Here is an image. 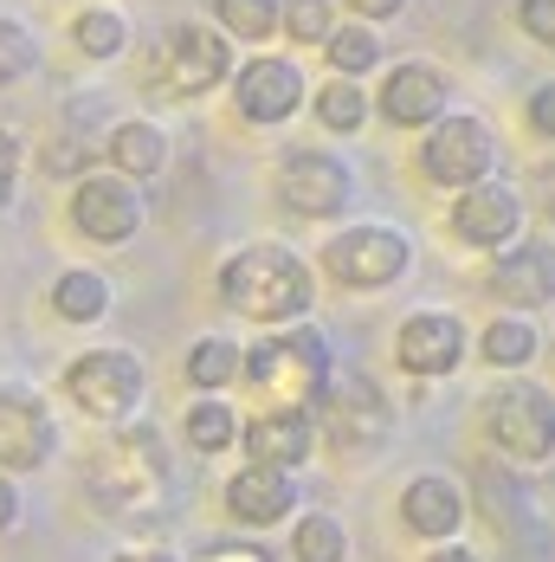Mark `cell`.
Segmentation results:
<instances>
[{
	"label": "cell",
	"mask_w": 555,
	"mask_h": 562,
	"mask_svg": "<svg viewBox=\"0 0 555 562\" xmlns=\"http://www.w3.org/2000/svg\"><path fill=\"white\" fill-rule=\"evenodd\" d=\"M53 447H58V427L39 407V394L0 389V465L7 472H33V465L53 459Z\"/></svg>",
	"instance_id": "7c38bea8"
},
{
	"label": "cell",
	"mask_w": 555,
	"mask_h": 562,
	"mask_svg": "<svg viewBox=\"0 0 555 562\" xmlns=\"http://www.w3.org/2000/svg\"><path fill=\"white\" fill-rule=\"evenodd\" d=\"M517 20H523V33H530L536 46H550V53H555V0H523V7H517Z\"/></svg>",
	"instance_id": "d6a6232c"
},
{
	"label": "cell",
	"mask_w": 555,
	"mask_h": 562,
	"mask_svg": "<svg viewBox=\"0 0 555 562\" xmlns=\"http://www.w3.org/2000/svg\"><path fill=\"white\" fill-rule=\"evenodd\" d=\"M427 562H478V557H472V550H458V543H452V550H433V557H427Z\"/></svg>",
	"instance_id": "ab89813d"
},
{
	"label": "cell",
	"mask_w": 555,
	"mask_h": 562,
	"mask_svg": "<svg viewBox=\"0 0 555 562\" xmlns=\"http://www.w3.org/2000/svg\"><path fill=\"white\" fill-rule=\"evenodd\" d=\"M246 369V356H239V342H226V337H201L194 349H188V382L194 389H226L233 375Z\"/></svg>",
	"instance_id": "603a6c76"
},
{
	"label": "cell",
	"mask_w": 555,
	"mask_h": 562,
	"mask_svg": "<svg viewBox=\"0 0 555 562\" xmlns=\"http://www.w3.org/2000/svg\"><path fill=\"white\" fill-rule=\"evenodd\" d=\"M162 485V434L156 427H129L91 459V492L98 505H136Z\"/></svg>",
	"instance_id": "5b68a950"
},
{
	"label": "cell",
	"mask_w": 555,
	"mask_h": 562,
	"mask_svg": "<svg viewBox=\"0 0 555 562\" xmlns=\"http://www.w3.org/2000/svg\"><path fill=\"white\" fill-rule=\"evenodd\" d=\"M226 71H233V53H226V33H207V26H174L162 46L149 53V78H162L168 91H181V98H201V91H214Z\"/></svg>",
	"instance_id": "ba28073f"
},
{
	"label": "cell",
	"mask_w": 555,
	"mask_h": 562,
	"mask_svg": "<svg viewBox=\"0 0 555 562\" xmlns=\"http://www.w3.org/2000/svg\"><path fill=\"white\" fill-rule=\"evenodd\" d=\"M284 33L304 40V46H324V40L336 33L330 0H284Z\"/></svg>",
	"instance_id": "4dcf8cb0"
},
{
	"label": "cell",
	"mask_w": 555,
	"mask_h": 562,
	"mask_svg": "<svg viewBox=\"0 0 555 562\" xmlns=\"http://www.w3.org/2000/svg\"><path fill=\"white\" fill-rule=\"evenodd\" d=\"M71 226L98 246H123L143 226V194L129 188V175H84L71 188Z\"/></svg>",
	"instance_id": "30bf717a"
},
{
	"label": "cell",
	"mask_w": 555,
	"mask_h": 562,
	"mask_svg": "<svg viewBox=\"0 0 555 562\" xmlns=\"http://www.w3.org/2000/svg\"><path fill=\"white\" fill-rule=\"evenodd\" d=\"M291 550H297V562H342L349 557V530L336 517H324V510H310V517H297Z\"/></svg>",
	"instance_id": "cb8c5ba5"
},
{
	"label": "cell",
	"mask_w": 555,
	"mask_h": 562,
	"mask_svg": "<svg viewBox=\"0 0 555 562\" xmlns=\"http://www.w3.org/2000/svg\"><path fill=\"white\" fill-rule=\"evenodd\" d=\"M485 427H491V440H498L510 459H550L555 452V394L530 389V382L498 389L491 407H485Z\"/></svg>",
	"instance_id": "9c48e42d"
},
{
	"label": "cell",
	"mask_w": 555,
	"mask_h": 562,
	"mask_svg": "<svg viewBox=\"0 0 555 562\" xmlns=\"http://www.w3.org/2000/svg\"><path fill=\"white\" fill-rule=\"evenodd\" d=\"M13 175H20V136H13V130H0V201L13 194Z\"/></svg>",
	"instance_id": "836d02e7"
},
{
	"label": "cell",
	"mask_w": 555,
	"mask_h": 562,
	"mask_svg": "<svg viewBox=\"0 0 555 562\" xmlns=\"http://www.w3.org/2000/svg\"><path fill=\"white\" fill-rule=\"evenodd\" d=\"M116 562H174L168 550H129V557H116Z\"/></svg>",
	"instance_id": "60d3db41"
},
{
	"label": "cell",
	"mask_w": 555,
	"mask_h": 562,
	"mask_svg": "<svg viewBox=\"0 0 555 562\" xmlns=\"http://www.w3.org/2000/svg\"><path fill=\"white\" fill-rule=\"evenodd\" d=\"M20 517V492H13V479H7V465H0V530Z\"/></svg>",
	"instance_id": "8d00e7d4"
},
{
	"label": "cell",
	"mask_w": 555,
	"mask_h": 562,
	"mask_svg": "<svg viewBox=\"0 0 555 562\" xmlns=\"http://www.w3.org/2000/svg\"><path fill=\"white\" fill-rule=\"evenodd\" d=\"M530 130H536V136H555V85H543V91L530 98Z\"/></svg>",
	"instance_id": "e575fe53"
},
{
	"label": "cell",
	"mask_w": 555,
	"mask_h": 562,
	"mask_svg": "<svg viewBox=\"0 0 555 562\" xmlns=\"http://www.w3.org/2000/svg\"><path fill=\"white\" fill-rule=\"evenodd\" d=\"M317 447V420H310V407H272V414H259L252 427H246V452L259 459V465H304Z\"/></svg>",
	"instance_id": "d6986e66"
},
{
	"label": "cell",
	"mask_w": 555,
	"mask_h": 562,
	"mask_svg": "<svg viewBox=\"0 0 555 562\" xmlns=\"http://www.w3.org/2000/svg\"><path fill=\"white\" fill-rule=\"evenodd\" d=\"M517 226H523V201H517V188H503L491 175L472 181L452 207V233L465 246H503V239H517Z\"/></svg>",
	"instance_id": "5bb4252c"
},
{
	"label": "cell",
	"mask_w": 555,
	"mask_h": 562,
	"mask_svg": "<svg viewBox=\"0 0 555 562\" xmlns=\"http://www.w3.org/2000/svg\"><path fill=\"white\" fill-rule=\"evenodd\" d=\"M214 13H220L226 33H239V40H272L284 26V0H214Z\"/></svg>",
	"instance_id": "4316f807"
},
{
	"label": "cell",
	"mask_w": 555,
	"mask_h": 562,
	"mask_svg": "<svg viewBox=\"0 0 555 562\" xmlns=\"http://www.w3.org/2000/svg\"><path fill=\"white\" fill-rule=\"evenodd\" d=\"M400 524H407L414 537H427V543H445V537L465 524V492H458L445 472H420V479H407V492H400Z\"/></svg>",
	"instance_id": "ac0fdd59"
},
{
	"label": "cell",
	"mask_w": 555,
	"mask_h": 562,
	"mask_svg": "<svg viewBox=\"0 0 555 562\" xmlns=\"http://www.w3.org/2000/svg\"><path fill=\"white\" fill-rule=\"evenodd\" d=\"M324 46H330L336 78H362V71H375V65H382V40H375L369 26H336Z\"/></svg>",
	"instance_id": "83f0119b"
},
{
	"label": "cell",
	"mask_w": 555,
	"mask_h": 562,
	"mask_svg": "<svg viewBox=\"0 0 555 562\" xmlns=\"http://www.w3.org/2000/svg\"><path fill=\"white\" fill-rule=\"evenodd\" d=\"M491 297L530 311V304H550L555 297V246L550 239H523L510 246L498 266H491Z\"/></svg>",
	"instance_id": "2e32d148"
},
{
	"label": "cell",
	"mask_w": 555,
	"mask_h": 562,
	"mask_svg": "<svg viewBox=\"0 0 555 562\" xmlns=\"http://www.w3.org/2000/svg\"><path fill=\"white\" fill-rule=\"evenodd\" d=\"M111 162H116V175H156L168 162V136L156 130V123L129 116V123L111 130Z\"/></svg>",
	"instance_id": "44dd1931"
},
{
	"label": "cell",
	"mask_w": 555,
	"mask_h": 562,
	"mask_svg": "<svg viewBox=\"0 0 555 562\" xmlns=\"http://www.w3.org/2000/svg\"><path fill=\"white\" fill-rule=\"evenodd\" d=\"M65 394L98 420H123L143 401V362L129 349H91L65 369Z\"/></svg>",
	"instance_id": "52a82bcc"
},
{
	"label": "cell",
	"mask_w": 555,
	"mask_h": 562,
	"mask_svg": "<svg viewBox=\"0 0 555 562\" xmlns=\"http://www.w3.org/2000/svg\"><path fill=\"white\" fill-rule=\"evenodd\" d=\"M233 104H239L246 123H284L304 104V71L291 58H252L233 85Z\"/></svg>",
	"instance_id": "9a60e30c"
},
{
	"label": "cell",
	"mask_w": 555,
	"mask_h": 562,
	"mask_svg": "<svg viewBox=\"0 0 555 562\" xmlns=\"http://www.w3.org/2000/svg\"><path fill=\"white\" fill-rule=\"evenodd\" d=\"M246 382L272 394V407H310L330 382V342L317 330H284L246 356Z\"/></svg>",
	"instance_id": "7a4b0ae2"
},
{
	"label": "cell",
	"mask_w": 555,
	"mask_h": 562,
	"mask_svg": "<svg viewBox=\"0 0 555 562\" xmlns=\"http://www.w3.org/2000/svg\"><path fill=\"white\" fill-rule=\"evenodd\" d=\"M478 349H485L491 369H523V362L536 356V330H530L523 317H491V330L478 337Z\"/></svg>",
	"instance_id": "484cf974"
},
{
	"label": "cell",
	"mask_w": 555,
	"mask_h": 562,
	"mask_svg": "<svg viewBox=\"0 0 555 562\" xmlns=\"http://www.w3.org/2000/svg\"><path fill=\"white\" fill-rule=\"evenodd\" d=\"M33 65H39V46H33V33H26L20 20H0V85H20Z\"/></svg>",
	"instance_id": "1f68e13d"
},
{
	"label": "cell",
	"mask_w": 555,
	"mask_h": 562,
	"mask_svg": "<svg viewBox=\"0 0 555 562\" xmlns=\"http://www.w3.org/2000/svg\"><path fill=\"white\" fill-rule=\"evenodd\" d=\"M71 40H78V53H91V58H116L129 46V26H123V13H111V7H84L71 20Z\"/></svg>",
	"instance_id": "d4e9b609"
},
{
	"label": "cell",
	"mask_w": 555,
	"mask_h": 562,
	"mask_svg": "<svg viewBox=\"0 0 555 562\" xmlns=\"http://www.w3.org/2000/svg\"><path fill=\"white\" fill-rule=\"evenodd\" d=\"M427 130H433V136L420 143V169H427V181H440V188H472V181L491 175L498 143H491V130H485L478 116H433Z\"/></svg>",
	"instance_id": "8992f818"
},
{
	"label": "cell",
	"mask_w": 555,
	"mask_h": 562,
	"mask_svg": "<svg viewBox=\"0 0 555 562\" xmlns=\"http://www.w3.org/2000/svg\"><path fill=\"white\" fill-rule=\"evenodd\" d=\"M543 214H550V226H555V162L543 169Z\"/></svg>",
	"instance_id": "f35d334b"
},
{
	"label": "cell",
	"mask_w": 555,
	"mask_h": 562,
	"mask_svg": "<svg viewBox=\"0 0 555 562\" xmlns=\"http://www.w3.org/2000/svg\"><path fill=\"white\" fill-rule=\"evenodd\" d=\"M220 297L239 311V317H259V324H284V317H304L310 297H317V279L297 252L284 246H246L220 266Z\"/></svg>",
	"instance_id": "6da1fadb"
},
{
	"label": "cell",
	"mask_w": 555,
	"mask_h": 562,
	"mask_svg": "<svg viewBox=\"0 0 555 562\" xmlns=\"http://www.w3.org/2000/svg\"><path fill=\"white\" fill-rule=\"evenodd\" d=\"M349 7H355L362 20H394V13H400L407 0H349Z\"/></svg>",
	"instance_id": "74e56055"
},
{
	"label": "cell",
	"mask_w": 555,
	"mask_h": 562,
	"mask_svg": "<svg viewBox=\"0 0 555 562\" xmlns=\"http://www.w3.org/2000/svg\"><path fill=\"white\" fill-rule=\"evenodd\" d=\"M53 311L65 317V324H98V317L111 311V284L98 279V272H58Z\"/></svg>",
	"instance_id": "7402d4cb"
},
{
	"label": "cell",
	"mask_w": 555,
	"mask_h": 562,
	"mask_svg": "<svg viewBox=\"0 0 555 562\" xmlns=\"http://www.w3.org/2000/svg\"><path fill=\"white\" fill-rule=\"evenodd\" d=\"M317 420H324V434H330L336 447L375 452L382 440H388V427H394V407L362 369H342V375L330 369V382H324V394H317Z\"/></svg>",
	"instance_id": "3957f363"
},
{
	"label": "cell",
	"mask_w": 555,
	"mask_h": 562,
	"mask_svg": "<svg viewBox=\"0 0 555 562\" xmlns=\"http://www.w3.org/2000/svg\"><path fill=\"white\" fill-rule=\"evenodd\" d=\"M394 356L407 375H452L465 362V324L452 311H414L394 337Z\"/></svg>",
	"instance_id": "4fadbf2b"
},
{
	"label": "cell",
	"mask_w": 555,
	"mask_h": 562,
	"mask_svg": "<svg viewBox=\"0 0 555 562\" xmlns=\"http://www.w3.org/2000/svg\"><path fill=\"white\" fill-rule=\"evenodd\" d=\"M414 266V239L400 226H349L324 246V272L349 291H382Z\"/></svg>",
	"instance_id": "277c9868"
},
{
	"label": "cell",
	"mask_w": 555,
	"mask_h": 562,
	"mask_svg": "<svg viewBox=\"0 0 555 562\" xmlns=\"http://www.w3.org/2000/svg\"><path fill=\"white\" fill-rule=\"evenodd\" d=\"M317 116H324V130H362L369 123V98H362V85L355 78H336V85H324V98H317Z\"/></svg>",
	"instance_id": "f546056e"
},
{
	"label": "cell",
	"mask_w": 555,
	"mask_h": 562,
	"mask_svg": "<svg viewBox=\"0 0 555 562\" xmlns=\"http://www.w3.org/2000/svg\"><path fill=\"white\" fill-rule=\"evenodd\" d=\"M291 498H297L291 472L284 465H259V459L226 485V510L239 524H278V517H291Z\"/></svg>",
	"instance_id": "ffe728a7"
},
{
	"label": "cell",
	"mask_w": 555,
	"mask_h": 562,
	"mask_svg": "<svg viewBox=\"0 0 555 562\" xmlns=\"http://www.w3.org/2000/svg\"><path fill=\"white\" fill-rule=\"evenodd\" d=\"M207 562H272V557L252 550V543H220V550H207Z\"/></svg>",
	"instance_id": "d590c367"
},
{
	"label": "cell",
	"mask_w": 555,
	"mask_h": 562,
	"mask_svg": "<svg viewBox=\"0 0 555 562\" xmlns=\"http://www.w3.org/2000/svg\"><path fill=\"white\" fill-rule=\"evenodd\" d=\"M382 116L400 130H427L433 116H445V71L420 65V58L394 65L388 85H382Z\"/></svg>",
	"instance_id": "e0dca14e"
},
{
	"label": "cell",
	"mask_w": 555,
	"mask_h": 562,
	"mask_svg": "<svg viewBox=\"0 0 555 562\" xmlns=\"http://www.w3.org/2000/svg\"><path fill=\"white\" fill-rule=\"evenodd\" d=\"M233 440H239V420H233L226 401H194V407H188V447L226 452Z\"/></svg>",
	"instance_id": "f1b7e54d"
},
{
	"label": "cell",
	"mask_w": 555,
	"mask_h": 562,
	"mask_svg": "<svg viewBox=\"0 0 555 562\" xmlns=\"http://www.w3.org/2000/svg\"><path fill=\"white\" fill-rule=\"evenodd\" d=\"M278 194H284L291 214L330 221V214L349 207L355 175H349V162H336V156H324V149H297V156H284V169H278Z\"/></svg>",
	"instance_id": "8fae6325"
}]
</instances>
